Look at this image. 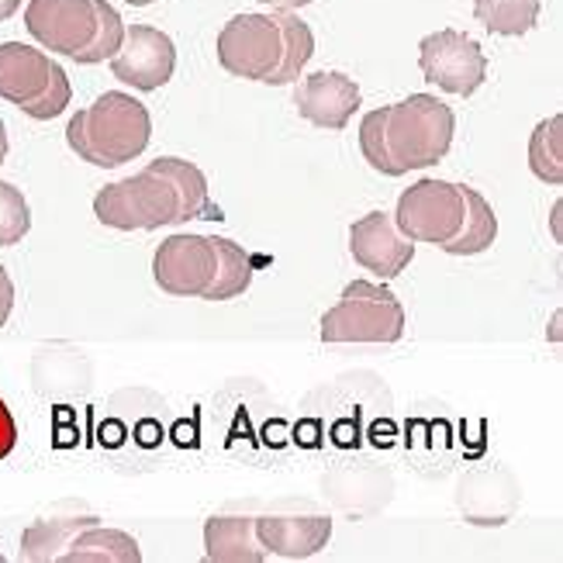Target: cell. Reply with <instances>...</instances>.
<instances>
[{
	"mask_svg": "<svg viewBox=\"0 0 563 563\" xmlns=\"http://www.w3.org/2000/svg\"><path fill=\"white\" fill-rule=\"evenodd\" d=\"M153 118L139 97L125 90H104L93 104L80 108L66 125V145L77 159L114 169L121 163L139 159L150 150Z\"/></svg>",
	"mask_w": 563,
	"mask_h": 563,
	"instance_id": "cell-1",
	"label": "cell"
},
{
	"mask_svg": "<svg viewBox=\"0 0 563 563\" xmlns=\"http://www.w3.org/2000/svg\"><path fill=\"white\" fill-rule=\"evenodd\" d=\"M380 129L390 174L405 177L411 169H429L446 159L456 132V114L432 93H411L398 104L380 108Z\"/></svg>",
	"mask_w": 563,
	"mask_h": 563,
	"instance_id": "cell-2",
	"label": "cell"
},
{
	"mask_svg": "<svg viewBox=\"0 0 563 563\" xmlns=\"http://www.w3.org/2000/svg\"><path fill=\"white\" fill-rule=\"evenodd\" d=\"M322 342H380L390 346L405 335V305L398 294L374 284V280H353L342 287L339 301L322 314Z\"/></svg>",
	"mask_w": 563,
	"mask_h": 563,
	"instance_id": "cell-3",
	"label": "cell"
},
{
	"mask_svg": "<svg viewBox=\"0 0 563 563\" xmlns=\"http://www.w3.org/2000/svg\"><path fill=\"white\" fill-rule=\"evenodd\" d=\"M93 214L114 232H156L163 225H180L177 190L153 166L97 190Z\"/></svg>",
	"mask_w": 563,
	"mask_h": 563,
	"instance_id": "cell-4",
	"label": "cell"
},
{
	"mask_svg": "<svg viewBox=\"0 0 563 563\" xmlns=\"http://www.w3.org/2000/svg\"><path fill=\"white\" fill-rule=\"evenodd\" d=\"M395 225L411 242H429V246L443 250L450 239L460 235L463 218H467V194L463 184L426 177L411 184L395 208Z\"/></svg>",
	"mask_w": 563,
	"mask_h": 563,
	"instance_id": "cell-5",
	"label": "cell"
},
{
	"mask_svg": "<svg viewBox=\"0 0 563 563\" xmlns=\"http://www.w3.org/2000/svg\"><path fill=\"white\" fill-rule=\"evenodd\" d=\"M218 63L239 80H260L271 84L284 59V32L277 11L271 14H235L225 21V29L218 32Z\"/></svg>",
	"mask_w": 563,
	"mask_h": 563,
	"instance_id": "cell-6",
	"label": "cell"
},
{
	"mask_svg": "<svg viewBox=\"0 0 563 563\" xmlns=\"http://www.w3.org/2000/svg\"><path fill=\"white\" fill-rule=\"evenodd\" d=\"M419 69L443 93L474 97L487 80V56L467 32L439 29L419 42Z\"/></svg>",
	"mask_w": 563,
	"mask_h": 563,
	"instance_id": "cell-7",
	"label": "cell"
},
{
	"mask_svg": "<svg viewBox=\"0 0 563 563\" xmlns=\"http://www.w3.org/2000/svg\"><path fill=\"white\" fill-rule=\"evenodd\" d=\"M218 253L214 239L198 232H180L159 242L153 256V280L169 298H205L214 284Z\"/></svg>",
	"mask_w": 563,
	"mask_h": 563,
	"instance_id": "cell-8",
	"label": "cell"
},
{
	"mask_svg": "<svg viewBox=\"0 0 563 563\" xmlns=\"http://www.w3.org/2000/svg\"><path fill=\"white\" fill-rule=\"evenodd\" d=\"M24 29L48 53L77 59L97 35V0H29Z\"/></svg>",
	"mask_w": 563,
	"mask_h": 563,
	"instance_id": "cell-9",
	"label": "cell"
},
{
	"mask_svg": "<svg viewBox=\"0 0 563 563\" xmlns=\"http://www.w3.org/2000/svg\"><path fill=\"white\" fill-rule=\"evenodd\" d=\"M108 63H111L114 80L129 84L132 90L153 93L174 80L177 45L166 32L153 29V24H132V29H125L121 48Z\"/></svg>",
	"mask_w": 563,
	"mask_h": 563,
	"instance_id": "cell-10",
	"label": "cell"
},
{
	"mask_svg": "<svg viewBox=\"0 0 563 563\" xmlns=\"http://www.w3.org/2000/svg\"><path fill=\"white\" fill-rule=\"evenodd\" d=\"M363 104V93L353 77L339 69H318L294 87V108L308 125L322 132H342Z\"/></svg>",
	"mask_w": 563,
	"mask_h": 563,
	"instance_id": "cell-11",
	"label": "cell"
},
{
	"mask_svg": "<svg viewBox=\"0 0 563 563\" xmlns=\"http://www.w3.org/2000/svg\"><path fill=\"white\" fill-rule=\"evenodd\" d=\"M350 253L377 280H395L415 260V242L398 232L387 211H371L350 225Z\"/></svg>",
	"mask_w": 563,
	"mask_h": 563,
	"instance_id": "cell-12",
	"label": "cell"
},
{
	"mask_svg": "<svg viewBox=\"0 0 563 563\" xmlns=\"http://www.w3.org/2000/svg\"><path fill=\"white\" fill-rule=\"evenodd\" d=\"M59 69L63 66L56 59H48V53H42V48L21 42H0V97L18 111L38 101Z\"/></svg>",
	"mask_w": 563,
	"mask_h": 563,
	"instance_id": "cell-13",
	"label": "cell"
},
{
	"mask_svg": "<svg viewBox=\"0 0 563 563\" xmlns=\"http://www.w3.org/2000/svg\"><path fill=\"white\" fill-rule=\"evenodd\" d=\"M256 540L266 556L308 560L318 556L332 540L329 516H256Z\"/></svg>",
	"mask_w": 563,
	"mask_h": 563,
	"instance_id": "cell-14",
	"label": "cell"
},
{
	"mask_svg": "<svg viewBox=\"0 0 563 563\" xmlns=\"http://www.w3.org/2000/svg\"><path fill=\"white\" fill-rule=\"evenodd\" d=\"M205 556L211 563L271 560L256 540V516H211L205 522Z\"/></svg>",
	"mask_w": 563,
	"mask_h": 563,
	"instance_id": "cell-15",
	"label": "cell"
},
{
	"mask_svg": "<svg viewBox=\"0 0 563 563\" xmlns=\"http://www.w3.org/2000/svg\"><path fill=\"white\" fill-rule=\"evenodd\" d=\"M150 166L174 184L177 205H180V225L190 222V218H205V222H222L225 218L218 211V205H211L208 177L201 174V166H194L190 159H180V156H159Z\"/></svg>",
	"mask_w": 563,
	"mask_h": 563,
	"instance_id": "cell-16",
	"label": "cell"
},
{
	"mask_svg": "<svg viewBox=\"0 0 563 563\" xmlns=\"http://www.w3.org/2000/svg\"><path fill=\"white\" fill-rule=\"evenodd\" d=\"M139 540L121 529H104L101 522L84 526L63 550L59 563H139Z\"/></svg>",
	"mask_w": 563,
	"mask_h": 563,
	"instance_id": "cell-17",
	"label": "cell"
},
{
	"mask_svg": "<svg viewBox=\"0 0 563 563\" xmlns=\"http://www.w3.org/2000/svg\"><path fill=\"white\" fill-rule=\"evenodd\" d=\"M101 522L97 516H56V519H38L32 522L29 529H24L21 536V560L29 563H59L63 550L69 547V540L77 536L84 526H93Z\"/></svg>",
	"mask_w": 563,
	"mask_h": 563,
	"instance_id": "cell-18",
	"label": "cell"
},
{
	"mask_svg": "<svg viewBox=\"0 0 563 563\" xmlns=\"http://www.w3.org/2000/svg\"><path fill=\"white\" fill-rule=\"evenodd\" d=\"M463 194H467V218H463L460 235L450 239L443 246V253H450V256H477V253H487L495 246L498 214H495L492 201H487L481 190L463 184Z\"/></svg>",
	"mask_w": 563,
	"mask_h": 563,
	"instance_id": "cell-19",
	"label": "cell"
},
{
	"mask_svg": "<svg viewBox=\"0 0 563 563\" xmlns=\"http://www.w3.org/2000/svg\"><path fill=\"white\" fill-rule=\"evenodd\" d=\"M214 253H218V271H214V284L205 294V301H232L239 294H246L253 284V271H256L253 256L242 250L239 242L222 239V235H214Z\"/></svg>",
	"mask_w": 563,
	"mask_h": 563,
	"instance_id": "cell-20",
	"label": "cell"
},
{
	"mask_svg": "<svg viewBox=\"0 0 563 563\" xmlns=\"http://www.w3.org/2000/svg\"><path fill=\"white\" fill-rule=\"evenodd\" d=\"M543 11V0H474V18L487 32L519 38L536 29Z\"/></svg>",
	"mask_w": 563,
	"mask_h": 563,
	"instance_id": "cell-21",
	"label": "cell"
},
{
	"mask_svg": "<svg viewBox=\"0 0 563 563\" xmlns=\"http://www.w3.org/2000/svg\"><path fill=\"white\" fill-rule=\"evenodd\" d=\"M280 21V32H284V59L277 66V73L271 77L274 87H287V84H298V77L305 73V66L314 56V35L308 24L294 14V11H277Z\"/></svg>",
	"mask_w": 563,
	"mask_h": 563,
	"instance_id": "cell-22",
	"label": "cell"
},
{
	"mask_svg": "<svg viewBox=\"0 0 563 563\" xmlns=\"http://www.w3.org/2000/svg\"><path fill=\"white\" fill-rule=\"evenodd\" d=\"M529 169L536 180L550 187L563 184V118L553 114L529 135Z\"/></svg>",
	"mask_w": 563,
	"mask_h": 563,
	"instance_id": "cell-23",
	"label": "cell"
},
{
	"mask_svg": "<svg viewBox=\"0 0 563 563\" xmlns=\"http://www.w3.org/2000/svg\"><path fill=\"white\" fill-rule=\"evenodd\" d=\"M121 38H125V21H121V14L108 4V0H97V35L73 63H80V66L104 63L121 48Z\"/></svg>",
	"mask_w": 563,
	"mask_h": 563,
	"instance_id": "cell-24",
	"label": "cell"
},
{
	"mask_svg": "<svg viewBox=\"0 0 563 563\" xmlns=\"http://www.w3.org/2000/svg\"><path fill=\"white\" fill-rule=\"evenodd\" d=\"M32 232V208L24 201L21 187L0 180V250L14 246Z\"/></svg>",
	"mask_w": 563,
	"mask_h": 563,
	"instance_id": "cell-25",
	"label": "cell"
},
{
	"mask_svg": "<svg viewBox=\"0 0 563 563\" xmlns=\"http://www.w3.org/2000/svg\"><path fill=\"white\" fill-rule=\"evenodd\" d=\"M360 153H363V159H366V166H371V169H377V174H384V177H395V174H390L387 145H384L380 108L363 118V125H360Z\"/></svg>",
	"mask_w": 563,
	"mask_h": 563,
	"instance_id": "cell-26",
	"label": "cell"
},
{
	"mask_svg": "<svg viewBox=\"0 0 563 563\" xmlns=\"http://www.w3.org/2000/svg\"><path fill=\"white\" fill-rule=\"evenodd\" d=\"M73 101V87H69V77H66V69H59L53 84H48V90L38 97V101H32L29 108H21V114H29L32 121H53L59 118Z\"/></svg>",
	"mask_w": 563,
	"mask_h": 563,
	"instance_id": "cell-27",
	"label": "cell"
},
{
	"mask_svg": "<svg viewBox=\"0 0 563 563\" xmlns=\"http://www.w3.org/2000/svg\"><path fill=\"white\" fill-rule=\"evenodd\" d=\"M18 446V422L11 408L4 405V398H0V460H8Z\"/></svg>",
	"mask_w": 563,
	"mask_h": 563,
	"instance_id": "cell-28",
	"label": "cell"
},
{
	"mask_svg": "<svg viewBox=\"0 0 563 563\" xmlns=\"http://www.w3.org/2000/svg\"><path fill=\"white\" fill-rule=\"evenodd\" d=\"M11 311H14V280L4 266H0V329L8 325Z\"/></svg>",
	"mask_w": 563,
	"mask_h": 563,
	"instance_id": "cell-29",
	"label": "cell"
},
{
	"mask_svg": "<svg viewBox=\"0 0 563 563\" xmlns=\"http://www.w3.org/2000/svg\"><path fill=\"white\" fill-rule=\"evenodd\" d=\"M260 4L271 11H301V8L314 4V0H260Z\"/></svg>",
	"mask_w": 563,
	"mask_h": 563,
	"instance_id": "cell-30",
	"label": "cell"
},
{
	"mask_svg": "<svg viewBox=\"0 0 563 563\" xmlns=\"http://www.w3.org/2000/svg\"><path fill=\"white\" fill-rule=\"evenodd\" d=\"M18 8H21V0H0V24L11 21L18 14Z\"/></svg>",
	"mask_w": 563,
	"mask_h": 563,
	"instance_id": "cell-31",
	"label": "cell"
},
{
	"mask_svg": "<svg viewBox=\"0 0 563 563\" xmlns=\"http://www.w3.org/2000/svg\"><path fill=\"white\" fill-rule=\"evenodd\" d=\"M4 159H8V125L0 118V166H4Z\"/></svg>",
	"mask_w": 563,
	"mask_h": 563,
	"instance_id": "cell-32",
	"label": "cell"
},
{
	"mask_svg": "<svg viewBox=\"0 0 563 563\" xmlns=\"http://www.w3.org/2000/svg\"><path fill=\"white\" fill-rule=\"evenodd\" d=\"M553 235L560 239V205H553Z\"/></svg>",
	"mask_w": 563,
	"mask_h": 563,
	"instance_id": "cell-33",
	"label": "cell"
},
{
	"mask_svg": "<svg viewBox=\"0 0 563 563\" xmlns=\"http://www.w3.org/2000/svg\"><path fill=\"white\" fill-rule=\"evenodd\" d=\"M125 4H132V8H150V4H156V0H125Z\"/></svg>",
	"mask_w": 563,
	"mask_h": 563,
	"instance_id": "cell-34",
	"label": "cell"
}]
</instances>
